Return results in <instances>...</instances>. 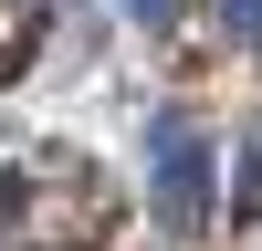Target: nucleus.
<instances>
[{"label": "nucleus", "mask_w": 262, "mask_h": 251, "mask_svg": "<svg viewBox=\"0 0 262 251\" xmlns=\"http://www.w3.org/2000/svg\"><path fill=\"white\" fill-rule=\"evenodd\" d=\"M116 220H126L116 178L95 157H74V146H53V157L0 178V241L11 251H105Z\"/></svg>", "instance_id": "nucleus-1"}, {"label": "nucleus", "mask_w": 262, "mask_h": 251, "mask_svg": "<svg viewBox=\"0 0 262 251\" xmlns=\"http://www.w3.org/2000/svg\"><path fill=\"white\" fill-rule=\"evenodd\" d=\"M147 209H158V230H179V241H200L210 230V126L179 115V105H158L147 115Z\"/></svg>", "instance_id": "nucleus-2"}, {"label": "nucleus", "mask_w": 262, "mask_h": 251, "mask_svg": "<svg viewBox=\"0 0 262 251\" xmlns=\"http://www.w3.org/2000/svg\"><path fill=\"white\" fill-rule=\"evenodd\" d=\"M231 220H262V126L242 136V188H231Z\"/></svg>", "instance_id": "nucleus-3"}, {"label": "nucleus", "mask_w": 262, "mask_h": 251, "mask_svg": "<svg viewBox=\"0 0 262 251\" xmlns=\"http://www.w3.org/2000/svg\"><path fill=\"white\" fill-rule=\"evenodd\" d=\"M221 21H231V42H262V0H221Z\"/></svg>", "instance_id": "nucleus-4"}, {"label": "nucleus", "mask_w": 262, "mask_h": 251, "mask_svg": "<svg viewBox=\"0 0 262 251\" xmlns=\"http://www.w3.org/2000/svg\"><path fill=\"white\" fill-rule=\"evenodd\" d=\"M126 11H137V21H168V0H126Z\"/></svg>", "instance_id": "nucleus-5"}]
</instances>
